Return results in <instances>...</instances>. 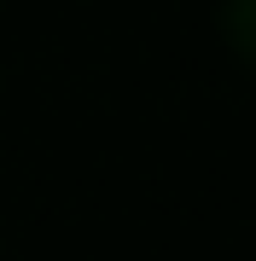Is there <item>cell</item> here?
<instances>
[{"instance_id":"cell-1","label":"cell","mask_w":256,"mask_h":261,"mask_svg":"<svg viewBox=\"0 0 256 261\" xmlns=\"http://www.w3.org/2000/svg\"><path fill=\"white\" fill-rule=\"evenodd\" d=\"M221 35L256 70V0H221Z\"/></svg>"}]
</instances>
